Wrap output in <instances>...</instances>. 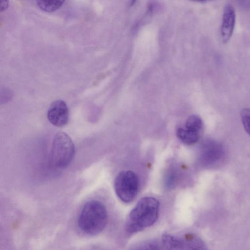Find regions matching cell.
<instances>
[{
    "label": "cell",
    "instance_id": "6da1fadb",
    "mask_svg": "<svg viewBox=\"0 0 250 250\" xmlns=\"http://www.w3.org/2000/svg\"><path fill=\"white\" fill-rule=\"evenodd\" d=\"M159 202L152 197L141 199L128 214L125 223V230L133 234L153 225L159 212Z\"/></svg>",
    "mask_w": 250,
    "mask_h": 250
},
{
    "label": "cell",
    "instance_id": "7a4b0ae2",
    "mask_svg": "<svg viewBox=\"0 0 250 250\" xmlns=\"http://www.w3.org/2000/svg\"><path fill=\"white\" fill-rule=\"evenodd\" d=\"M108 221V213L104 205L97 200H91L84 205L80 213L78 224L84 233L95 235L102 232Z\"/></svg>",
    "mask_w": 250,
    "mask_h": 250
},
{
    "label": "cell",
    "instance_id": "3957f363",
    "mask_svg": "<svg viewBox=\"0 0 250 250\" xmlns=\"http://www.w3.org/2000/svg\"><path fill=\"white\" fill-rule=\"evenodd\" d=\"M75 153V146L70 137L63 132L55 136L51 148L50 162L58 169L66 167L73 160Z\"/></svg>",
    "mask_w": 250,
    "mask_h": 250
},
{
    "label": "cell",
    "instance_id": "277c9868",
    "mask_svg": "<svg viewBox=\"0 0 250 250\" xmlns=\"http://www.w3.org/2000/svg\"><path fill=\"white\" fill-rule=\"evenodd\" d=\"M140 187L137 174L130 170L118 173L114 180V188L118 198L123 202L129 203L137 196Z\"/></svg>",
    "mask_w": 250,
    "mask_h": 250
},
{
    "label": "cell",
    "instance_id": "5b68a950",
    "mask_svg": "<svg viewBox=\"0 0 250 250\" xmlns=\"http://www.w3.org/2000/svg\"><path fill=\"white\" fill-rule=\"evenodd\" d=\"M224 157V149L220 144L213 141H208L200 148L198 161L204 167H211L220 164Z\"/></svg>",
    "mask_w": 250,
    "mask_h": 250
},
{
    "label": "cell",
    "instance_id": "8992f818",
    "mask_svg": "<svg viewBox=\"0 0 250 250\" xmlns=\"http://www.w3.org/2000/svg\"><path fill=\"white\" fill-rule=\"evenodd\" d=\"M164 246L168 249H204V244L198 238L189 235L179 238L165 234L162 238Z\"/></svg>",
    "mask_w": 250,
    "mask_h": 250
},
{
    "label": "cell",
    "instance_id": "52a82bcc",
    "mask_svg": "<svg viewBox=\"0 0 250 250\" xmlns=\"http://www.w3.org/2000/svg\"><path fill=\"white\" fill-rule=\"evenodd\" d=\"M48 121L53 125L62 127L68 121L69 110L66 103L61 100L53 102L50 105L47 114Z\"/></svg>",
    "mask_w": 250,
    "mask_h": 250
},
{
    "label": "cell",
    "instance_id": "ba28073f",
    "mask_svg": "<svg viewBox=\"0 0 250 250\" xmlns=\"http://www.w3.org/2000/svg\"><path fill=\"white\" fill-rule=\"evenodd\" d=\"M236 21V14L233 7L230 4L225 5L221 25V37L222 42L227 43L233 34Z\"/></svg>",
    "mask_w": 250,
    "mask_h": 250
},
{
    "label": "cell",
    "instance_id": "9c48e42d",
    "mask_svg": "<svg viewBox=\"0 0 250 250\" xmlns=\"http://www.w3.org/2000/svg\"><path fill=\"white\" fill-rule=\"evenodd\" d=\"M177 136L184 144L191 145L196 143L200 138V133L188 129L179 128L176 132Z\"/></svg>",
    "mask_w": 250,
    "mask_h": 250
},
{
    "label": "cell",
    "instance_id": "30bf717a",
    "mask_svg": "<svg viewBox=\"0 0 250 250\" xmlns=\"http://www.w3.org/2000/svg\"><path fill=\"white\" fill-rule=\"evenodd\" d=\"M64 1L65 0H37V3L42 10L47 12H52L59 9Z\"/></svg>",
    "mask_w": 250,
    "mask_h": 250
},
{
    "label": "cell",
    "instance_id": "8fae6325",
    "mask_svg": "<svg viewBox=\"0 0 250 250\" xmlns=\"http://www.w3.org/2000/svg\"><path fill=\"white\" fill-rule=\"evenodd\" d=\"M178 173L176 170L172 168L168 170L164 177V185L168 190L174 188L178 180Z\"/></svg>",
    "mask_w": 250,
    "mask_h": 250
},
{
    "label": "cell",
    "instance_id": "7c38bea8",
    "mask_svg": "<svg viewBox=\"0 0 250 250\" xmlns=\"http://www.w3.org/2000/svg\"><path fill=\"white\" fill-rule=\"evenodd\" d=\"M203 127V122L200 117L196 115L189 116L186 122V128L200 132Z\"/></svg>",
    "mask_w": 250,
    "mask_h": 250
},
{
    "label": "cell",
    "instance_id": "4fadbf2b",
    "mask_svg": "<svg viewBox=\"0 0 250 250\" xmlns=\"http://www.w3.org/2000/svg\"><path fill=\"white\" fill-rule=\"evenodd\" d=\"M250 109H243L241 112V117L245 130L249 134L250 133Z\"/></svg>",
    "mask_w": 250,
    "mask_h": 250
},
{
    "label": "cell",
    "instance_id": "5bb4252c",
    "mask_svg": "<svg viewBox=\"0 0 250 250\" xmlns=\"http://www.w3.org/2000/svg\"><path fill=\"white\" fill-rule=\"evenodd\" d=\"M8 0H0V12L5 11L8 7Z\"/></svg>",
    "mask_w": 250,
    "mask_h": 250
},
{
    "label": "cell",
    "instance_id": "9a60e30c",
    "mask_svg": "<svg viewBox=\"0 0 250 250\" xmlns=\"http://www.w3.org/2000/svg\"><path fill=\"white\" fill-rule=\"evenodd\" d=\"M192 2H197V3H206L209 1H211L213 0H189Z\"/></svg>",
    "mask_w": 250,
    "mask_h": 250
},
{
    "label": "cell",
    "instance_id": "2e32d148",
    "mask_svg": "<svg viewBox=\"0 0 250 250\" xmlns=\"http://www.w3.org/2000/svg\"><path fill=\"white\" fill-rule=\"evenodd\" d=\"M137 0H130V5H133L136 2Z\"/></svg>",
    "mask_w": 250,
    "mask_h": 250
}]
</instances>
